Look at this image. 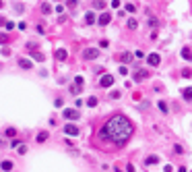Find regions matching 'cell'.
<instances>
[{"label":"cell","instance_id":"obj_5","mask_svg":"<svg viewBox=\"0 0 192 172\" xmlns=\"http://www.w3.org/2000/svg\"><path fill=\"white\" fill-rule=\"evenodd\" d=\"M147 62H149L151 66H159L161 56H159V54H149V56H147Z\"/></svg>","mask_w":192,"mask_h":172},{"label":"cell","instance_id":"obj_23","mask_svg":"<svg viewBox=\"0 0 192 172\" xmlns=\"http://www.w3.org/2000/svg\"><path fill=\"white\" fill-rule=\"evenodd\" d=\"M33 58H35L37 62H43V60H46V56H43L41 52H35V54H33Z\"/></svg>","mask_w":192,"mask_h":172},{"label":"cell","instance_id":"obj_16","mask_svg":"<svg viewBox=\"0 0 192 172\" xmlns=\"http://www.w3.org/2000/svg\"><path fill=\"white\" fill-rule=\"evenodd\" d=\"M41 13H43V15H50V13H52V6H50L48 2H43V4H41Z\"/></svg>","mask_w":192,"mask_h":172},{"label":"cell","instance_id":"obj_20","mask_svg":"<svg viewBox=\"0 0 192 172\" xmlns=\"http://www.w3.org/2000/svg\"><path fill=\"white\" fill-rule=\"evenodd\" d=\"M87 106H91V108H95V106H97V98H89V100H87Z\"/></svg>","mask_w":192,"mask_h":172},{"label":"cell","instance_id":"obj_32","mask_svg":"<svg viewBox=\"0 0 192 172\" xmlns=\"http://www.w3.org/2000/svg\"><path fill=\"white\" fill-rule=\"evenodd\" d=\"M19 153H21V156H23V153H27V147H25V145H21V143H19Z\"/></svg>","mask_w":192,"mask_h":172},{"label":"cell","instance_id":"obj_24","mask_svg":"<svg viewBox=\"0 0 192 172\" xmlns=\"http://www.w3.org/2000/svg\"><path fill=\"white\" fill-rule=\"evenodd\" d=\"M74 83H76V85H81V87H83V85H85V79H83L81 75H76V77H74Z\"/></svg>","mask_w":192,"mask_h":172},{"label":"cell","instance_id":"obj_4","mask_svg":"<svg viewBox=\"0 0 192 172\" xmlns=\"http://www.w3.org/2000/svg\"><path fill=\"white\" fill-rule=\"evenodd\" d=\"M99 85L101 87H112V85H114V75H103L99 79Z\"/></svg>","mask_w":192,"mask_h":172},{"label":"cell","instance_id":"obj_13","mask_svg":"<svg viewBox=\"0 0 192 172\" xmlns=\"http://www.w3.org/2000/svg\"><path fill=\"white\" fill-rule=\"evenodd\" d=\"M85 23H87V25H93V23H95V15H93V13H87V15H85Z\"/></svg>","mask_w":192,"mask_h":172},{"label":"cell","instance_id":"obj_19","mask_svg":"<svg viewBox=\"0 0 192 172\" xmlns=\"http://www.w3.org/2000/svg\"><path fill=\"white\" fill-rule=\"evenodd\" d=\"M0 166H2V170H13V162H8V160H4L2 164H0Z\"/></svg>","mask_w":192,"mask_h":172},{"label":"cell","instance_id":"obj_31","mask_svg":"<svg viewBox=\"0 0 192 172\" xmlns=\"http://www.w3.org/2000/svg\"><path fill=\"white\" fill-rule=\"evenodd\" d=\"M173 151H176V153H184V147H182V145H176V147H173Z\"/></svg>","mask_w":192,"mask_h":172},{"label":"cell","instance_id":"obj_26","mask_svg":"<svg viewBox=\"0 0 192 172\" xmlns=\"http://www.w3.org/2000/svg\"><path fill=\"white\" fill-rule=\"evenodd\" d=\"M159 110H161V112H165V114H167V104H165V102H159Z\"/></svg>","mask_w":192,"mask_h":172},{"label":"cell","instance_id":"obj_8","mask_svg":"<svg viewBox=\"0 0 192 172\" xmlns=\"http://www.w3.org/2000/svg\"><path fill=\"white\" fill-rule=\"evenodd\" d=\"M19 66L25 68V71H29V68H33V62H31V60H27V58H19Z\"/></svg>","mask_w":192,"mask_h":172},{"label":"cell","instance_id":"obj_12","mask_svg":"<svg viewBox=\"0 0 192 172\" xmlns=\"http://www.w3.org/2000/svg\"><path fill=\"white\" fill-rule=\"evenodd\" d=\"M182 98H184L186 102H190L192 100V87H186L184 91H182Z\"/></svg>","mask_w":192,"mask_h":172},{"label":"cell","instance_id":"obj_14","mask_svg":"<svg viewBox=\"0 0 192 172\" xmlns=\"http://www.w3.org/2000/svg\"><path fill=\"white\" fill-rule=\"evenodd\" d=\"M157 162H159V158H157V156H151V158L145 160V164H147V166H153V164H157Z\"/></svg>","mask_w":192,"mask_h":172},{"label":"cell","instance_id":"obj_28","mask_svg":"<svg viewBox=\"0 0 192 172\" xmlns=\"http://www.w3.org/2000/svg\"><path fill=\"white\" fill-rule=\"evenodd\" d=\"M136 25H138V23H136L134 19H130V21H128V27H130V29H136Z\"/></svg>","mask_w":192,"mask_h":172},{"label":"cell","instance_id":"obj_25","mask_svg":"<svg viewBox=\"0 0 192 172\" xmlns=\"http://www.w3.org/2000/svg\"><path fill=\"white\" fill-rule=\"evenodd\" d=\"M182 77H186V79H190V77H192V68H184V71H182Z\"/></svg>","mask_w":192,"mask_h":172},{"label":"cell","instance_id":"obj_35","mask_svg":"<svg viewBox=\"0 0 192 172\" xmlns=\"http://www.w3.org/2000/svg\"><path fill=\"white\" fill-rule=\"evenodd\" d=\"M112 6H114V8H118V6H120V0H112Z\"/></svg>","mask_w":192,"mask_h":172},{"label":"cell","instance_id":"obj_33","mask_svg":"<svg viewBox=\"0 0 192 172\" xmlns=\"http://www.w3.org/2000/svg\"><path fill=\"white\" fill-rule=\"evenodd\" d=\"M56 13L62 15V13H64V6H62V4H58V6H56Z\"/></svg>","mask_w":192,"mask_h":172},{"label":"cell","instance_id":"obj_9","mask_svg":"<svg viewBox=\"0 0 192 172\" xmlns=\"http://www.w3.org/2000/svg\"><path fill=\"white\" fill-rule=\"evenodd\" d=\"M149 77V71H136L134 73V81H143V79H147Z\"/></svg>","mask_w":192,"mask_h":172},{"label":"cell","instance_id":"obj_3","mask_svg":"<svg viewBox=\"0 0 192 172\" xmlns=\"http://www.w3.org/2000/svg\"><path fill=\"white\" fill-rule=\"evenodd\" d=\"M99 56V50L97 48H87V50H83V58L85 60H95Z\"/></svg>","mask_w":192,"mask_h":172},{"label":"cell","instance_id":"obj_30","mask_svg":"<svg viewBox=\"0 0 192 172\" xmlns=\"http://www.w3.org/2000/svg\"><path fill=\"white\" fill-rule=\"evenodd\" d=\"M126 11H128V13H134L136 6H134V4H126Z\"/></svg>","mask_w":192,"mask_h":172},{"label":"cell","instance_id":"obj_27","mask_svg":"<svg viewBox=\"0 0 192 172\" xmlns=\"http://www.w3.org/2000/svg\"><path fill=\"white\" fill-rule=\"evenodd\" d=\"M6 41H8V35L6 33H0V44H6Z\"/></svg>","mask_w":192,"mask_h":172},{"label":"cell","instance_id":"obj_17","mask_svg":"<svg viewBox=\"0 0 192 172\" xmlns=\"http://www.w3.org/2000/svg\"><path fill=\"white\" fill-rule=\"evenodd\" d=\"M120 60H122V62H130V60H132V54H130V52H124V54L120 56Z\"/></svg>","mask_w":192,"mask_h":172},{"label":"cell","instance_id":"obj_11","mask_svg":"<svg viewBox=\"0 0 192 172\" xmlns=\"http://www.w3.org/2000/svg\"><path fill=\"white\" fill-rule=\"evenodd\" d=\"M66 56H68V52L64 48H60V50H56V58L60 60V62H62V60H66Z\"/></svg>","mask_w":192,"mask_h":172},{"label":"cell","instance_id":"obj_29","mask_svg":"<svg viewBox=\"0 0 192 172\" xmlns=\"http://www.w3.org/2000/svg\"><path fill=\"white\" fill-rule=\"evenodd\" d=\"M4 27H6V29H8V31H11V29H13V27H15V23H13V21H6V23H4Z\"/></svg>","mask_w":192,"mask_h":172},{"label":"cell","instance_id":"obj_38","mask_svg":"<svg viewBox=\"0 0 192 172\" xmlns=\"http://www.w3.org/2000/svg\"><path fill=\"white\" fill-rule=\"evenodd\" d=\"M0 8H2V0H0Z\"/></svg>","mask_w":192,"mask_h":172},{"label":"cell","instance_id":"obj_18","mask_svg":"<svg viewBox=\"0 0 192 172\" xmlns=\"http://www.w3.org/2000/svg\"><path fill=\"white\" fill-rule=\"evenodd\" d=\"M46 139H48V133H46V131H41V133L37 135V143H43Z\"/></svg>","mask_w":192,"mask_h":172},{"label":"cell","instance_id":"obj_37","mask_svg":"<svg viewBox=\"0 0 192 172\" xmlns=\"http://www.w3.org/2000/svg\"><path fill=\"white\" fill-rule=\"evenodd\" d=\"M4 23H6V21L2 19V17H0V27H2V25H4Z\"/></svg>","mask_w":192,"mask_h":172},{"label":"cell","instance_id":"obj_7","mask_svg":"<svg viewBox=\"0 0 192 172\" xmlns=\"http://www.w3.org/2000/svg\"><path fill=\"white\" fill-rule=\"evenodd\" d=\"M110 21H112V15H110V13H101V15H99V19H97L99 25H108Z\"/></svg>","mask_w":192,"mask_h":172},{"label":"cell","instance_id":"obj_15","mask_svg":"<svg viewBox=\"0 0 192 172\" xmlns=\"http://www.w3.org/2000/svg\"><path fill=\"white\" fill-rule=\"evenodd\" d=\"M70 93H72V96H78V93H81V85H70Z\"/></svg>","mask_w":192,"mask_h":172},{"label":"cell","instance_id":"obj_6","mask_svg":"<svg viewBox=\"0 0 192 172\" xmlns=\"http://www.w3.org/2000/svg\"><path fill=\"white\" fill-rule=\"evenodd\" d=\"M64 133L70 135V137H76V135H78V126H76V124H66V126H64Z\"/></svg>","mask_w":192,"mask_h":172},{"label":"cell","instance_id":"obj_2","mask_svg":"<svg viewBox=\"0 0 192 172\" xmlns=\"http://www.w3.org/2000/svg\"><path fill=\"white\" fill-rule=\"evenodd\" d=\"M62 116L68 118V120H78V118H81L78 110H72V108H64V110H62Z\"/></svg>","mask_w":192,"mask_h":172},{"label":"cell","instance_id":"obj_1","mask_svg":"<svg viewBox=\"0 0 192 172\" xmlns=\"http://www.w3.org/2000/svg\"><path fill=\"white\" fill-rule=\"evenodd\" d=\"M132 131H134L132 122H130L124 114H116V116H112L108 122L103 124V128L99 131V139L116 143V145H124L130 139Z\"/></svg>","mask_w":192,"mask_h":172},{"label":"cell","instance_id":"obj_36","mask_svg":"<svg viewBox=\"0 0 192 172\" xmlns=\"http://www.w3.org/2000/svg\"><path fill=\"white\" fill-rule=\"evenodd\" d=\"M76 2L78 0H68V6H76Z\"/></svg>","mask_w":192,"mask_h":172},{"label":"cell","instance_id":"obj_21","mask_svg":"<svg viewBox=\"0 0 192 172\" xmlns=\"http://www.w3.org/2000/svg\"><path fill=\"white\" fill-rule=\"evenodd\" d=\"M93 6L101 11V8H106V2H103V0H95V2H93Z\"/></svg>","mask_w":192,"mask_h":172},{"label":"cell","instance_id":"obj_34","mask_svg":"<svg viewBox=\"0 0 192 172\" xmlns=\"http://www.w3.org/2000/svg\"><path fill=\"white\" fill-rule=\"evenodd\" d=\"M120 75H128V68L126 66H120Z\"/></svg>","mask_w":192,"mask_h":172},{"label":"cell","instance_id":"obj_22","mask_svg":"<svg viewBox=\"0 0 192 172\" xmlns=\"http://www.w3.org/2000/svg\"><path fill=\"white\" fill-rule=\"evenodd\" d=\"M15 135H17V128L15 126H8L6 128V137H15Z\"/></svg>","mask_w":192,"mask_h":172},{"label":"cell","instance_id":"obj_10","mask_svg":"<svg viewBox=\"0 0 192 172\" xmlns=\"http://www.w3.org/2000/svg\"><path fill=\"white\" fill-rule=\"evenodd\" d=\"M182 58H184V60H188V62H190V60H192V50L186 46V48H182Z\"/></svg>","mask_w":192,"mask_h":172}]
</instances>
